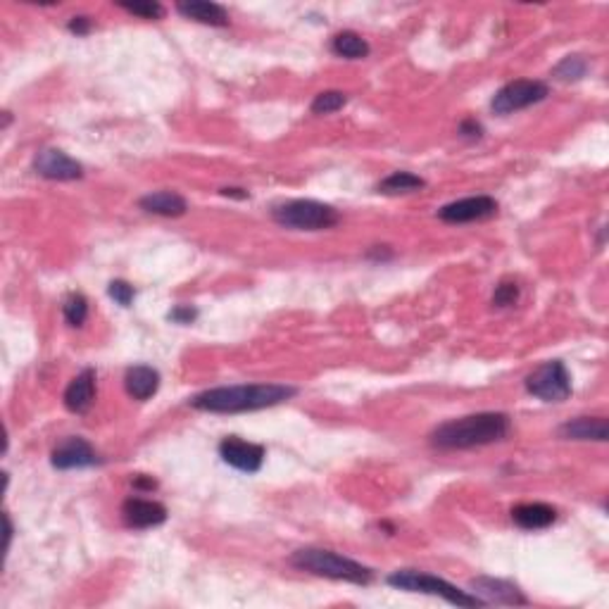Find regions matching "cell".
I'll return each instance as SVG.
<instances>
[{"label":"cell","mask_w":609,"mask_h":609,"mask_svg":"<svg viewBox=\"0 0 609 609\" xmlns=\"http://www.w3.org/2000/svg\"><path fill=\"white\" fill-rule=\"evenodd\" d=\"M219 457L238 472L255 474L264 465V448L238 438V436H229L219 443Z\"/></svg>","instance_id":"obj_9"},{"label":"cell","mask_w":609,"mask_h":609,"mask_svg":"<svg viewBox=\"0 0 609 609\" xmlns=\"http://www.w3.org/2000/svg\"><path fill=\"white\" fill-rule=\"evenodd\" d=\"M51 462H53L55 469L67 472V469H86V466L100 465V457L88 440L74 436V438H67L65 443H60L55 448Z\"/></svg>","instance_id":"obj_11"},{"label":"cell","mask_w":609,"mask_h":609,"mask_svg":"<svg viewBox=\"0 0 609 609\" xmlns=\"http://www.w3.org/2000/svg\"><path fill=\"white\" fill-rule=\"evenodd\" d=\"M559 438L564 440H597L609 438V426L604 417H578L559 426Z\"/></svg>","instance_id":"obj_15"},{"label":"cell","mask_w":609,"mask_h":609,"mask_svg":"<svg viewBox=\"0 0 609 609\" xmlns=\"http://www.w3.org/2000/svg\"><path fill=\"white\" fill-rule=\"evenodd\" d=\"M588 72V62L581 55H567V58L555 67V77L559 81H578Z\"/></svg>","instance_id":"obj_23"},{"label":"cell","mask_w":609,"mask_h":609,"mask_svg":"<svg viewBox=\"0 0 609 609\" xmlns=\"http://www.w3.org/2000/svg\"><path fill=\"white\" fill-rule=\"evenodd\" d=\"M198 319V309L190 308V305H177V308L170 312V321L174 324H193Z\"/></svg>","instance_id":"obj_28"},{"label":"cell","mask_w":609,"mask_h":609,"mask_svg":"<svg viewBox=\"0 0 609 609\" xmlns=\"http://www.w3.org/2000/svg\"><path fill=\"white\" fill-rule=\"evenodd\" d=\"M512 519H514V524L526 531L548 529L550 524H555L557 510L545 503H524L512 510Z\"/></svg>","instance_id":"obj_19"},{"label":"cell","mask_w":609,"mask_h":609,"mask_svg":"<svg viewBox=\"0 0 609 609\" xmlns=\"http://www.w3.org/2000/svg\"><path fill=\"white\" fill-rule=\"evenodd\" d=\"M472 593L481 600L484 604H529L526 595L521 590L510 581H503V578H491V577H476L472 578Z\"/></svg>","instance_id":"obj_12"},{"label":"cell","mask_w":609,"mask_h":609,"mask_svg":"<svg viewBox=\"0 0 609 609\" xmlns=\"http://www.w3.org/2000/svg\"><path fill=\"white\" fill-rule=\"evenodd\" d=\"M122 10L136 14V17H143V20H160L164 14V7L160 3H152V0H145V3H122Z\"/></svg>","instance_id":"obj_26"},{"label":"cell","mask_w":609,"mask_h":609,"mask_svg":"<svg viewBox=\"0 0 609 609\" xmlns=\"http://www.w3.org/2000/svg\"><path fill=\"white\" fill-rule=\"evenodd\" d=\"M388 586H393L398 590H410V593H424V595H438L448 600L450 604L457 607H484V603L476 595L459 590L457 586L448 583L446 578L433 577L426 571L417 569H398L386 578Z\"/></svg>","instance_id":"obj_4"},{"label":"cell","mask_w":609,"mask_h":609,"mask_svg":"<svg viewBox=\"0 0 609 609\" xmlns=\"http://www.w3.org/2000/svg\"><path fill=\"white\" fill-rule=\"evenodd\" d=\"M107 293H110V298L117 305H122V308H129L134 300V295H136V291H134V286L129 281H122V279H115V281H110V286H107Z\"/></svg>","instance_id":"obj_27"},{"label":"cell","mask_w":609,"mask_h":609,"mask_svg":"<svg viewBox=\"0 0 609 609\" xmlns=\"http://www.w3.org/2000/svg\"><path fill=\"white\" fill-rule=\"evenodd\" d=\"M331 51H334L338 58L346 60H364L369 55V43L362 39L360 33L355 32H341L336 33L334 41H331Z\"/></svg>","instance_id":"obj_20"},{"label":"cell","mask_w":609,"mask_h":609,"mask_svg":"<svg viewBox=\"0 0 609 609\" xmlns=\"http://www.w3.org/2000/svg\"><path fill=\"white\" fill-rule=\"evenodd\" d=\"M122 519L129 529H152L167 521V507L158 500L129 498L122 504Z\"/></svg>","instance_id":"obj_13"},{"label":"cell","mask_w":609,"mask_h":609,"mask_svg":"<svg viewBox=\"0 0 609 609\" xmlns=\"http://www.w3.org/2000/svg\"><path fill=\"white\" fill-rule=\"evenodd\" d=\"M459 136L472 138V141H476V138L484 136V126L478 125L476 119H465V122L459 125Z\"/></svg>","instance_id":"obj_29"},{"label":"cell","mask_w":609,"mask_h":609,"mask_svg":"<svg viewBox=\"0 0 609 609\" xmlns=\"http://www.w3.org/2000/svg\"><path fill=\"white\" fill-rule=\"evenodd\" d=\"M346 103L347 96L343 91H324L312 100V107H309V110L315 112V115H331V112L341 110Z\"/></svg>","instance_id":"obj_24"},{"label":"cell","mask_w":609,"mask_h":609,"mask_svg":"<svg viewBox=\"0 0 609 609\" xmlns=\"http://www.w3.org/2000/svg\"><path fill=\"white\" fill-rule=\"evenodd\" d=\"M550 96V88L543 81L536 79H517L503 86L495 96H493V112L495 115H512V112L526 110L531 106L543 103Z\"/></svg>","instance_id":"obj_7"},{"label":"cell","mask_w":609,"mask_h":609,"mask_svg":"<svg viewBox=\"0 0 609 609\" xmlns=\"http://www.w3.org/2000/svg\"><path fill=\"white\" fill-rule=\"evenodd\" d=\"M298 395V388L286 383H241V386H222L203 391L190 398V407L212 414L255 412L264 407L281 405Z\"/></svg>","instance_id":"obj_1"},{"label":"cell","mask_w":609,"mask_h":609,"mask_svg":"<svg viewBox=\"0 0 609 609\" xmlns=\"http://www.w3.org/2000/svg\"><path fill=\"white\" fill-rule=\"evenodd\" d=\"M96 400V369H84L77 374L65 391V407L74 414H84L91 410Z\"/></svg>","instance_id":"obj_14"},{"label":"cell","mask_w":609,"mask_h":609,"mask_svg":"<svg viewBox=\"0 0 609 609\" xmlns=\"http://www.w3.org/2000/svg\"><path fill=\"white\" fill-rule=\"evenodd\" d=\"M526 391L545 402H562L571 395V376L564 362L550 360L526 376Z\"/></svg>","instance_id":"obj_6"},{"label":"cell","mask_w":609,"mask_h":609,"mask_svg":"<svg viewBox=\"0 0 609 609\" xmlns=\"http://www.w3.org/2000/svg\"><path fill=\"white\" fill-rule=\"evenodd\" d=\"M138 208L151 215L160 217H184L189 212V203L184 196H179L177 190H158L148 193L138 200Z\"/></svg>","instance_id":"obj_18"},{"label":"cell","mask_w":609,"mask_h":609,"mask_svg":"<svg viewBox=\"0 0 609 609\" xmlns=\"http://www.w3.org/2000/svg\"><path fill=\"white\" fill-rule=\"evenodd\" d=\"M519 283L517 281H500L495 293H493V305L495 308H512L519 300Z\"/></svg>","instance_id":"obj_25"},{"label":"cell","mask_w":609,"mask_h":609,"mask_svg":"<svg viewBox=\"0 0 609 609\" xmlns=\"http://www.w3.org/2000/svg\"><path fill=\"white\" fill-rule=\"evenodd\" d=\"M91 27L93 24L88 17H72L69 24H67V29H69L72 33H77V36H86V33L91 32Z\"/></svg>","instance_id":"obj_30"},{"label":"cell","mask_w":609,"mask_h":609,"mask_svg":"<svg viewBox=\"0 0 609 609\" xmlns=\"http://www.w3.org/2000/svg\"><path fill=\"white\" fill-rule=\"evenodd\" d=\"M33 171L43 179L51 181H77L84 177V167L74 158H69L67 152L55 151V148H46L33 158Z\"/></svg>","instance_id":"obj_10"},{"label":"cell","mask_w":609,"mask_h":609,"mask_svg":"<svg viewBox=\"0 0 609 609\" xmlns=\"http://www.w3.org/2000/svg\"><path fill=\"white\" fill-rule=\"evenodd\" d=\"M367 257H374V260H381V263H386L393 257V253L388 250V245H374V250H369Z\"/></svg>","instance_id":"obj_32"},{"label":"cell","mask_w":609,"mask_h":609,"mask_svg":"<svg viewBox=\"0 0 609 609\" xmlns=\"http://www.w3.org/2000/svg\"><path fill=\"white\" fill-rule=\"evenodd\" d=\"M291 564L295 569L308 571L315 577L357 583V586H367L374 578V571L369 567L334 550H324V548H300L291 555Z\"/></svg>","instance_id":"obj_3"},{"label":"cell","mask_w":609,"mask_h":609,"mask_svg":"<svg viewBox=\"0 0 609 609\" xmlns=\"http://www.w3.org/2000/svg\"><path fill=\"white\" fill-rule=\"evenodd\" d=\"M134 488H136V491H152V488H158V481L152 476L141 474V476L134 478Z\"/></svg>","instance_id":"obj_31"},{"label":"cell","mask_w":609,"mask_h":609,"mask_svg":"<svg viewBox=\"0 0 609 609\" xmlns=\"http://www.w3.org/2000/svg\"><path fill=\"white\" fill-rule=\"evenodd\" d=\"M276 224L293 231H324L341 222V215L336 208L317 200H289V203L274 205L272 210Z\"/></svg>","instance_id":"obj_5"},{"label":"cell","mask_w":609,"mask_h":609,"mask_svg":"<svg viewBox=\"0 0 609 609\" xmlns=\"http://www.w3.org/2000/svg\"><path fill=\"white\" fill-rule=\"evenodd\" d=\"M10 540H13V521L5 514V550H10Z\"/></svg>","instance_id":"obj_34"},{"label":"cell","mask_w":609,"mask_h":609,"mask_svg":"<svg viewBox=\"0 0 609 609\" xmlns=\"http://www.w3.org/2000/svg\"><path fill=\"white\" fill-rule=\"evenodd\" d=\"M62 315L69 327L79 328L84 327V321L88 319V300L81 293H69L62 302Z\"/></svg>","instance_id":"obj_22"},{"label":"cell","mask_w":609,"mask_h":609,"mask_svg":"<svg viewBox=\"0 0 609 609\" xmlns=\"http://www.w3.org/2000/svg\"><path fill=\"white\" fill-rule=\"evenodd\" d=\"M222 196L241 198V200H245V198H250V193H248V190H243V189H222Z\"/></svg>","instance_id":"obj_33"},{"label":"cell","mask_w":609,"mask_h":609,"mask_svg":"<svg viewBox=\"0 0 609 609\" xmlns=\"http://www.w3.org/2000/svg\"><path fill=\"white\" fill-rule=\"evenodd\" d=\"M426 186V181L412 171H393L391 177H386L376 186L379 193L383 196H400V193H414V190H421Z\"/></svg>","instance_id":"obj_21"},{"label":"cell","mask_w":609,"mask_h":609,"mask_svg":"<svg viewBox=\"0 0 609 609\" xmlns=\"http://www.w3.org/2000/svg\"><path fill=\"white\" fill-rule=\"evenodd\" d=\"M125 388L126 393L132 395L134 400L145 402V400H151L152 395L158 393L160 372L158 369L148 367V364H136V367L126 369Z\"/></svg>","instance_id":"obj_16"},{"label":"cell","mask_w":609,"mask_h":609,"mask_svg":"<svg viewBox=\"0 0 609 609\" xmlns=\"http://www.w3.org/2000/svg\"><path fill=\"white\" fill-rule=\"evenodd\" d=\"M495 215H498V200L491 196L462 198V200L443 205L438 210V217L448 224L481 222V219H488V217Z\"/></svg>","instance_id":"obj_8"},{"label":"cell","mask_w":609,"mask_h":609,"mask_svg":"<svg viewBox=\"0 0 609 609\" xmlns=\"http://www.w3.org/2000/svg\"><path fill=\"white\" fill-rule=\"evenodd\" d=\"M512 421L504 412H478L446 421L433 429L431 446L438 450H472L500 443L510 436Z\"/></svg>","instance_id":"obj_2"},{"label":"cell","mask_w":609,"mask_h":609,"mask_svg":"<svg viewBox=\"0 0 609 609\" xmlns=\"http://www.w3.org/2000/svg\"><path fill=\"white\" fill-rule=\"evenodd\" d=\"M177 13L186 20L210 24V27H226L229 24V13L219 3H208V0H189V3H177Z\"/></svg>","instance_id":"obj_17"}]
</instances>
